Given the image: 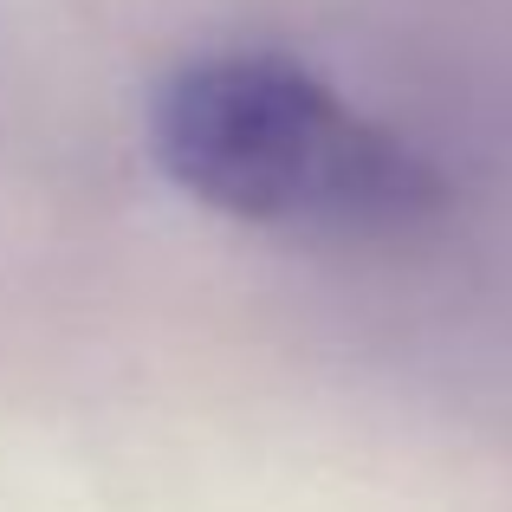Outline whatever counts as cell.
<instances>
[{"instance_id": "1", "label": "cell", "mask_w": 512, "mask_h": 512, "mask_svg": "<svg viewBox=\"0 0 512 512\" xmlns=\"http://www.w3.org/2000/svg\"><path fill=\"white\" fill-rule=\"evenodd\" d=\"M150 137L169 182L260 227L389 234L441 208L428 156L273 52L182 65L156 91Z\"/></svg>"}]
</instances>
